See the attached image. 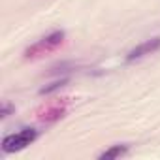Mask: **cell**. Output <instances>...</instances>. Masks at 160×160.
<instances>
[{
  "label": "cell",
  "instance_id": "cell-2",
  "mask_svg": "<svg viewBox=\"0 0 160 160\" xmlns=\"http://www.w3.org/2000/svg\"><path fill=\"white\" fill-rule=\"evenodd\" d=\"M38 138V132L34 128H21L15 134H8L2 139V151L4 152H17L28 147L34 139Z\"/></svg>",
  "mask_w": 160,
  "mask_h": 160
},
{
  "label": "cell",
  "instance_id": "cell-5",
  "mask_svg": "<svg viewBox=\"0 0 160 160\" xmlns=\"http://www.w3.org/2000/svg\"><path fill=\"white\" fill-rule=\"evenodd\" d=\"M128 152V145H111L109 149H106L104 152L98 154L100 160H113V158H121Z\"/></svg>",
  "mask_w": 160,
  "mask_h": 160
},
{
  "label": "cell",
  "instance_id": "cell-3",
  "mask_svg": "<svg viewBox=\"0 0 160 160\" xmlns=\"http://www.w3.org/2000/svg\"><path fill=\"white\" fill-rule=\"evenodd\" d=\"M66 115V100H58V102H53V104H47L43 106L40 111H38V121L40 122H55L58 119H62Z\"/></svg>",
  "mask_w": 160,
  "mask_h": 160
},
{
  "label": "cell",
  "instance_id": "cell-7",
  "mask_svg": "<svg viewBox=\"0 0 160 160\" xmlns=\"http://www.w3.org/2000/svg\"><path fill=\"white\" fill-rule=\"evenodd\" d=\"M12 111H15V108L12 106V104H8V102H4V106H2V113H0V115H2V117H8Z\"/></svg>",
  "mask_w": 160,
  "mask_h": 160
},
{
  "label": "cell",
  "instance_id": "cell-6",
  "mask_svg": "<svg viewBox=\"0 0 160 160\" xmlns=\"http://www.w3.org/2000/svg\"><path fill=\"white\" fill-rule=\"evenodd\" d=\"M64 85H66V79H62V81H55V83H51L49 87H43V89L40 91V94H42V96H43V94H49V92H53V91L64 87Z\"/></svg>",
  "mask_w": 160,
  "mask_h": 160
},
{
  "label": "cell",
  "instance_id": "cell-1",
  "mask_svg": "<svg viewBox=\"0 0 160 160\" xmlns=\"http://www.w3.org/2000/svg\"><path fill=\"white\" fill-rule=\"evenodd\" d=\"M64 36H66L64 30H55V32L47 34L40 42H36V43H32L30 47L25 49V58L27 60H32V58H40L43 55H49V53L57 51L64 43Z\"/></svg>",
  "mask_w": 160,
  "mask_h": 160
},
{
  "label": "cell",
  "instance_id": "cell-4",
  "mask_svg": "<svg viewBox=\"0 0 160 160\" xmlns=\"http://www.w3.org/2000/svg\"><path fill=\"white\" fill-rule=\"evenodd\" d=\"M158 49H160V36H156V38H151V40H147V42H143V43L136 45L132 51H128V55H126V60H128V62L139 60V58H143V57H147V55H152V53H156Z\"/></svg>",
  "mask_w": 160,
  "mask_h": 160
}]
</instances>
